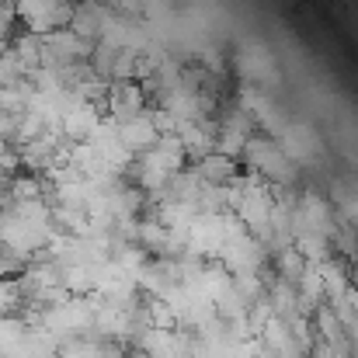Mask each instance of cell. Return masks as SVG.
I'll return each instance as SVG.
<instances>
[{
  "instance_id": "1",
  "label": "cell",
  "mask_w": 358,
  "mask_h": 358,
  "mask_svg": "<svg viewBox=\"0 0 358 358\" xmlns=\"http://www.w3.org/2000/svg\"><path fill=\"white\" fill-rule=\"evenodd\" d=\"M247 160L261 171V174H268L271 181H289L296 171V164L282 153V146L278 143H268V139H254V143H247Z\"/></svg>"
}]
</instances>
